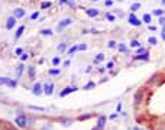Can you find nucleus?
Returning <instances> with one entry per match:
<instances>
[{
    "label": "nucleus",
    "mask_w": 165,
    "mask_h": 130,
    "mask_svg": "<svg viewBox=\"0 0 165 130\" xmlns=\"http://www.w3.org/2000/svg\"><path fill=\"white\" fill-rule=\"evenodd\" d=\"M104 4H106L107 7H110L113 4V0H104Z\"/></svg>",
    "instance_id": "obj_41"
},
{
    "label": "nucleus",
    "mask_w": 165,
    "mask_h": 130,
    "mask_svg": "<svg viewBox=\"0 0 165 130\" xmlns=\"http://www.w3.org/2000/svg\"><path fill=\"white\" fill-rule=\"evenodd\" d=\"M28 121H29V120H28V117H26V116L23 114V113H22V114H19L18 117L15 119V123L18 124L19 127H26V126H28Z\"/></svg>",
    "instance_id": "obj_2"
},
{
    "label": "nucleus",
    "mask_w": 165,
    "mask_h": 130,
    "mask_svg": "<svg viewBox=\"0 0 165 130\" xmlns=\"http://www.w3.org/2000/svg\"><path fill=\"white\" fill-rule=\"evenodd\" d=\"M158 22H159V25L164 26V25H165V16H161V17L158 19Z\"/></svg>",
    "instance_id": "obj_40"
},
{
    "label": "nucleus",
    "mask_w": 165,
    "mask_h": 130,
    "mask_svg": "<svg viewBox=\"0 0 165 130\" xmlns=\"http://www.w3.org/2000/svg\"><path fill=\"white\" fill-rule=\"evenodd\" d=\"M61 123H62V126H70L72 123V120H70V119H61Z\"/></svg>",
    "instance_id": "obj_28"
},
{
    "label": "nucleus",
    "mask_w": 165,
    "mask_h": 130,
    "mask_svg": "<svg viewBox=\"0 0 165 130\" xmlns=\"http://www.w3.org/2000/svg\"><path fill=\"white\" fill-rule=\"evenodd\" d=\"M117 51L119 52H122V54H125V52H128V46H126L125 43H119L117 45Z\"/></svg>",
    "instance_id": "obj_19"
},
{
    "label": "nucleus",
    "mask_w": 165,
    "mask_h": 130,
    "mask_svg": "<svg viewBox=\"0 0 165 130\" xmlns=\"http://www.w3.org/2000/svg\"><path fill=\"white\" fill-rule=\"evenodd\" d=\"M117 2H122V0H117Z\"/></svg>",
    "instance_id": "obj_55"
},
{
    "label": "nucleus",
    "mask_w": 165,
    "mask_h": 130,
    "mask_svg": "<svg viewBox=\"0 0 165 130\" xmlns=\"http://www.w3.org/2000/svg\"><path fill=\"white\" fill-rule=\"evenodd\" d=\"M23 68H25V65H23V64H20V65H18V67H16V78H20V77H22Z\"/></svg>",
    "instance_id": "obj_13"
},
{
    "label": "nucleus",
    "mask_w": 165,
    "mask_h": 130,
    "mask_svg": "<svg viewBox=\"0 0 165 130\" xmlns=\"http://www.w3.org/2000/svg\"><path fill=\"white\" fill-rule=\"evenodd\" d=\"M15 54H16V55H19V56H20V55L23 54V49H22V48H16V49H15Z\"/></svg>",
    "instance_id": "obj_37"
},
{
    "label": "nucleus",
    "mask_w": 165,
    "mask_h": 130,
    "mask_svg": "<svg viewBox=\"0 0 165 130\" xmlns=\"http://www.w3.org/2000/svg\"><path fill=\"white\" fill-rule=\"evenodd\" d=\"M90 32H91V33H96V35H97V33H99V31H96V29H91V31H90Z\"/></svg>",
    "instance_id": "obj_47"
},
{
    "label": "nucleus",
    "mask_w": 165,
    "mask_h": 130,
    "mask_svg": "<svg viewBox=\"0 0 165 130\" xmlns=\"http://www.w3.org/2000/svg\"><path fill=\"white\" fill-rule=\"evenodd\" d=\"M0 84H3V85H7L10 88H15L18 85L16 80H10V78H6V77H0Z\"/></svg>",
    "instance_id": "obj_3"
},
{
    "label": "nucleus",
    "mask_w": 165,
    "mask_h": 130,
    "mask_svg": "<svg viewBox=\"0 0 165 130\" xmlns=\"http://www.w3.org/2000/svg\"><path fill=\"white\" fill-rule=\"evenodd\" d=\"M138 9H140V3H139V2H138V3H133V4H132V6H130V10H132V13H133V12H136Z\"/></svg>",
    "instance_id": "obj_24"
},
{
    "label": "nucleus",
    "mask_w": 165,
    "mask_h": 130,
    "mask_svg": "<svg viewBox=\"0 0 165 130\" xmlns=\"http://www.w3.org/2000/svg\"><path fill=\"white\" fill-rule=\"evenodd\" d=\"M48 74H49V75H59V74H61V71H59V69H56V68H52V69H49V71H48Z\"/></svg>",
    "instance_id": "obj_25"
},
{
    "label": "nucleus",
    "mask_w": 165,
    "mask_h": 130,
    "mask_svg": "<svg viewBox=\"0 0 165 130\" xmlns=\"http://www.w3.org/2000/svg\"><path fill=\"white\" fill-rule=\"evenodd\" d=\"M54 82H49V84H45L44 85V94H47V96H52L54 93Z\"/></svg>",
    "instance_id": "obj_8"
},
{
    "label": "nucleus",
    "mask_w": 165,
    "mask_h": 130,
    "mask_svg": "<svg viewBox=\"0 0 165 130\" xmlns=\"http://www.w3.org/2000/svg\"><path fill=\"white\" fill-rule=\"evenodd\" d=\"M93 2H99V0H93Z\"/></svg>",
    "instance_id": "obj_53"
},
{
    "label": "nucleus",
    "mask_w": 165,
    "mask_h": 130,
    "mask_svg": "<svg viewBox=\"0 0 165 130\" xmlns=\"http://www.w3.org/2000/svg\"><path fill=\"white\" fill-rule=\"evenodd\" d=\"M7 130H15V129H7Z\"/></svg>",
    "instance_id": "obj_52"
},
{
    "label": "nucleus",
    "mask_w": 165,
    "mask_h": 130,
    "mask_svg": "<svg viewBox=\"0 0 165 130\" xmlns=\"http://www.w3.org/2000/svg\"><path fill=\"white\" fill-rule=\"evenodd\" d=\"M106 121H107V117L106 116H100L99 120H97V127H100V129H104V126H106Z\"/></svg>",
    "instance_id": "obj_9"
},
{
    "label": "nucleus",
    "mask_w": 165,
    "mask_h": 130,
    "mask_svg": "<svg viewBox=\"0 0 165 130\" xmlns=\"http://www.w3.org/2000/svg\"><path fill=\"white\" fill-rule=\"evenodd\" d=\"M120 110H122V104H120V103H119V104H117V108H116V111H120Z\"/></svg>",
    "instance_id": "obj_46"
},
{
    "label": "nucleus",
    "mask_w": 165,
    "mask_h": 130,
    "mask_svg": "<svg viewBox=\"0 0 165 130\" xmlns=\"http://www.w3.org/2000/svg\"><path fill=\"white\" fill-rule=\"evenodd\" d=\"M148 42L151 43V45H156L158 43V40H156V38H153V36H151L149 39H148Z\"/></svg>",
    "instance_id": "obj_33"
},
{
    "label": "nucleus",
    "mask_w": 165,
    "mask_h": 130,
    "mask_svg": "<svg viewBox=\"0 0 165 130\" xmlns=\"http://www.w3.org/2000/svg\"><path fill=\"white\" fill-rule=\"evenodd\" d=\"M58 51H59V52H65V51H67V45H65V43H59V45H58Z\"/></svg>",
    "instance_id": "obj_26"
},
{
    "label": "nucleus",
    "mask_w": 165,
    "mask_h": 130,
    "mask_svg": "<svg viewBox=\"0 0 165 130\" xmlns=\"http://www.w3.org/2000/svg\"><path fill=\"white\" fill-rule=\"evenodd\" d=\"M93 130H101V129H100V127H97V126H96V127H93Z\"/></svg>",
    "instance_id": "obj_50"
},
{
    "label": "nucleus",
    "mask_w": 165,
    "mask_h": 130,
    "mask_svg": "<svg viewBox=\"0 0 165 130\" xmlns=\"http://www.w3.org/2000/svg\"><path fill=\"white\" fill-rule=\"evenodd\" d=\"M28 75H29L31 80H33V78L36 77V72H35V67H33V65H31V67L28 68Z\"/></svg>",
    "instance_id": "obj_15"
},
{
    "label": "nucleus",
    "mask_w": 165,
    "mask_h": 130,
    "mask_svg": "<svg viewBox=\"0 0 165 130\" xmlns=\"http://www.w3.org/2000/svg\"><path fill=\"white\" fill-rule=\"evenodd\" d=\"M29 108H32V110H36V111H44V110H45L44 107H36V105H29Z\"/></svg>",
    "instance_id": "obj_32"
},
{
    "label": "nucleus",
    "mask_w": 165,
    "mask_h": 130,
    "mask_svg": "<svg viewBox=\"0 0 165 130\" xmlns=\"http://www.w3.org/2000/svg\"><path fill=\"white\" fill-rule=\"evenodd\" d=\"M142 20L145 22V23H148V25H149L151 20H152V15H149V13H145V15H143V17H142Z\"/></svg>",
    "instance_id": "obj_21"
},
{
    "label": "nucleus",
    "mask_w": 165,
    "mask_h": 130,
    "mask_svg": "<svg viewBox=\"0 0 165 130\" xmlns=\"http://www.w3.org/2000/svg\"><path fill=\"white\" fill-rule=\"evenodd\" d=\"M52 33L54 32L51 31V29H42V31H41V35H48V36H51Z\"/></svg>",
    "instance_id": "obj_27"
},
{
    "label": "nucleus",
    "mask_w": 165,
    "mask_h": 130,
    "mask_svg": "<svg viewBox=\"0 0 165 130\" xmlns=\"http://www.w3.org/2000/svg\"><path fill=\"white\" fill-rule=\"evenodd\" d=\"M94 87H96V82H94V81H90V82H87L84 87H83V90L88 91V90H93Z\"/></svg>",
    "instance_id": "obj_17"
},
{
    "label": "nucleus",
    "mask_w": 165,
    "mask_h": 130,
    "mask_svg": "<svg viewBox=\"0 0 165 130\" xmlns=\"http://www.w3.org/2000/svg\"><path fill=\"white\" fill-rule=\"evenodd\" d=\"M28 58H29V55H28V54H22V55H20V59H22V61H26Z\"/></svg>",
    "instance_id": "obj_43"
},
{
    "label": "nucleus",
    "mask_w": 165,
    "mask_h": 130,
    "mask_svg": "<svg viewBox=\"0 0 165 130\" xmlns=\"http://www.w3.org/2000/svg\"><path fill=\"white\" fill-rule=\"evenodd\" d=\"M145 52H146V49H145L143 46H139V48H138V51H136L138 55H140V54H145Z\"/></svg>",
    "instance_id": "obj_35"
},
{
    "label": "nucleus",
    "mask_w": 165,
    "mask_h": 130,
    "mask_svg": "<svg viewBox=\"0 0 165 130\" xmlns=\"http://www.w3.org/2000/svg\"><path fill=\"white\" fill-rule=\"evenodd\" d=\"M77 90H78L77 87H65V88H64L61 93H59V96H61V97H67L68 94L74 93V91H77Z\"/></svg>",
    "instance_id": "obj_7"
},
{
    "label": "nucleus",
    "mask_w": 165,
    "mask_h": 130,
    "mask_svg": "<svg viewBox=\"0 0 165 130\" xmlns=\"http://www.w3.org/2000/svg\"><path fill=\"white\" fill-rule=\"evenodd\" d=\"M130 46H132V48H139V46H140V42L135 39V40H132V42H130Z\"/></svg>",
    "instance_id": "obj_31"
},
{
    "label": "nucleus",
    "mask_w": 165,
    "mask_h": 130,
    "mask_svg": "<svg viewBox=\"0 0 165 130\" xmlns=\"http://www.w3.org/2000/svg\"><path fill=\"white\" fill-rule=\"evenodd\" d=\"M86 13H87L88 17H96V16H99V10L97 9H87Z\"/></svg>",
    "instance_id": "obj_11"
},
{
    "label": "nucleus",
    "mask_w": 165,
    "mask_h": 130,
    "mask_svg": "<svg viewBox=\"0 0 165 130\" xmlns=\"http://www.w3.org/2000/svg\"><path fill=\"white\" fill-rule=\"evenodd\" d=\"M133 130H143V129H140V127H138V126H136V127H133Z\"/></svg>",
    "instance_id": "obj_49"
},
{
    "label": "nucleus",
    "mask_w": 165,
    "mask_h": 130,
    "mask_svg": "<svg viewBox=\"0 0 165 130\" xmlns=\"http://www.w3.org/2000/svg\"><path fill=\"white\" fill-rule=\"evenodd\" d=\"M61 64V58H59V56H55V58H52V65H59Z\"/></svg>",
    "instance_id": "obj_30"
},
{
    "label": "nucleus",
    "mask_w": 165,
    "mask_h": 130,
    "mask_svg": "<svg viewBox=\"0 0 165 130\" xmlns=\"http://www.w3.org/2000/svg\"><path fill=\"white\" fill-rule=\"evenodd\" d=\"M106 19H107L109 22H115V20H116L115 15H112V13H106Z\"/></svg>",
    "instance_id": "obj_29"
},
{
    "label": "nucleus",
    "mask_w": 165,
    "mask_h": 130,
    "mask_svg": "<svg viewBox=\"0 0 165 130\" xmlns=\"http://www.w3.org/2000/svg\"><path fill=\"white\" fill-rule=\"evenodd\" d=\"M91 117V114H86V116H80L78 117V120H87V119H90Z\"/></svg>",
    "instance_id": "obj_39"
},
{
    "label": "nucleus",
    "mask_w": 165,
    "mask_h": 130,
    "mask_svg": "<svg viewBox=\"0 0 165 130\" xmlns=\"http://www.w3.org/2000/svg\"><path fill=\"white\" fill-rule=\"evenodd\" d=\"M38 17H39V12H33L31 15V20H36Z\"/></svg>",
    "instance_id": "obj_34"
},
{
    "label": "nucleus",
    "mask_w": 165,
    "mask_h": 130,
    "mask_svg": "<svg viewBox=\"0 0 165 130\" xmlns=\"http://www.w3.org/2000/svg\"><path fill=\"white\" fill-rule=\"evenodd\" d=\"M51 6H52L51 2H42V3H41V7H42V9H49Z\"/></svg>",
    "instance_id": "obj_23"
},
{
    "label": "nucleus",
    "mask_w": 165,
    "mask_h": 130,
    "mask_svg": "<svg viewBox=\"0 0 165 130\" xmlns=\"http://www.w3.org/2000/svg\"><path fill=\"white\" fill-rule=\"evenodd\" d=\"M32 93L35 94V96H41V94L44 93V85L41 82H36L33 87H32Z\"/></svg>",
    "instance_id": "obj_5"
},
{
    "label": "nucleus",
    "mask_w": 165,
    "mask_h": 130,
    "mask_svg": "<svg viewBox=\"0 0 165 130\" xmlns=\"http://www.w3.org/2000/svg\"><path fill=\"white\" fill-rule=\"evenodd\" d=\"M87 49V45H86V43H80V45H78V51H86Z\"/></svg>",
    "instance_id": "obj_36"
},
{
    "label": "nucleus",
    "mask_w": 165,
    "mask_h": 130,
    "mask_svg": "<svg viewBox=\"0 0 165 130\" xmlns=\"http://www.w3.org/2000/svg\"><path fill=\"white\" fill-rule=\"evenodd\" d=\"M148 29H149V31H156V26H152V25H149V26H148Z\"/></svg>",
    "instance_id": "obj_45"
},
{
    "label": "nucleus",
    "mask_w": 165,
    "mask_h": 130,
    "mask_svg": "<svg viewBox=\"0 0 165 130\" xmlns=\"http://www.w3.org/2000/svg\"><path fill=\"white\" fill-rule=\"evenodd\" d=\"M161 3H162V4H165V0H161Z\"/></svg>",
    "instance_id": "obj_51"
},
{
    "label": "nucleus",
    "mask_w": 165,
    "mask_h": 130,
    "mask_svg": "<svg viewBox=\"0 0 165 130\" xmlns=\"http://www.w3.org/2000/svg\"><path fill=\"white\" fill-rule=\"evenodd\" d=\"M152 15L153 16H158V17H161V16H165V13H164V10L162 9H155L152 12Z\"/></svg>",
    "instance_id": "obj_22"
},
{
    "label": "nucleus",
    "mask_w": 165,
    "mask_h": 130,
    "mask_svg": "<svg viewBox=\"0 0 165 130\" xmlns=\"http://www.w3.org/2000/svg\"><path fill=\"white\" fill-rule=\"evenodd\" d=\"M113 67H115V62H113V61L107 62V65H106V68H107V69H113Z\"/></svg>",
    "instance_id": "obj_38"
},
{
    "label": "nucleus",
    "mask_w": 165,
    "mask_h": 130,
    "mask_svg": "<svg viewBox=\"0 0 165 130\" xmlns=\"http://www.w3.org/2000/svg\"><path fill=\"white\" fill-rule=\"evenodd\" d=\"M143 100V91H138L136 96H135V104H139Z\"/></svg>",
    "instance_id": "obj_16"
},
{
    "label": "nucleus",
    "mask_w": 165,
    "mask_h": 130,
    "mask_svg": "<svg viewBox=\"0 0 165 130\" xmlns=\"http://www.w3.org/2000/svg\"><path fill=\"white\" fill-rule=\"evenodd\" d=\"M72 23V19H70V17H67V19H62V20L59 22L58 25H56V31L58 32H62L65 28H68L70 25Z\"/></svg>",
    "instance_id": "obj_1"
},
{
    "label": "nucleus",
    "mask_w": 165,
    "mask_h": 130,
    "mask_svg": "<svg viewBox=\"0 0 165 130\" xmlns=\"http://www.w3.org/2000/svg\"><path fill=\"white\" fill-rule=\"evenodd\" d=\"M13 16H15L16 19H20L25 16V10L20 9V7H18V9H15V12H13Z\"/></svg>",
    "instance_id": "obj_10"
},
{
    "label": "nucleus",
    "mask_w": 165,
    "mask_h": 130,
    "mask_svg": "<svg viewBox=\"0 0 165 130\" xmlns=\"http://www.w3.org/2000/svg\"><path fill=\"white\" fill-rule=\"evenodd\" d=\"M104 58H106L104 54H99V55H96V58H94V64H99V62L104 61Z\"/></svg>",
    "instance_id": "obj_18"
},
{
    "label": "nucleus",
    "mask_w": 165,
    "mask_h": 130,
    "mask_svg": "<svg viewBox=\"0 0 165 130\" xmlns=\"http://www.w3.org/2000/svg\"><path fill=\"white\" fill-rule=\"evenodd\" d=\"M77 51H78V45H74V46H72V48H70V49L67 51V55L72 56V55H74L75 52H77Z\"/></svg>",
    "instance_id": "obj_20"
},
{
    "label": "nucleus",
    "mask_w": 165,
    "mask_h": 130,
    "mask_svg": "<svg viewBox=\"0 0 165 130\" xmlns=\"http://www.w3.org/2000/svg\"><path fill=\"white\" fill-rule=\"evenodd\" d=\"M70 2H74V0H70Z\"/></svg>",
    "instance_id": "obj_54"
},
{
    "label": "nucleus",
    "mask_w": 165,
    "mask_h": 130,
    "mask_svg": "<svg viewBox=\"0 0 165 130\" xmlns=\"http://www.w3.org/2000/svg\"><path fill=\"white\" fill-rule=\"evenodd\" d=\"M128 22L130 23L132 26H140V25H142V20H140V19H138L136 16H135V13H130V15H129Z\"/></svg>",
    "instance_id": "obj_4"
},
{
    "label": "nucleus",
    "mask_w": 165,
    "mask_h": 130,
    "mask_svg": "<svg viewBox=\"0 0 165 130\" xmlns=\"http://www.w3.org/2000/svg\"><path fill=\"white\" fill-rule=\"evenodd\" d=\"M161 38H162V39L165 40V25L162 26V31H161Z\"/></svg>",
    "instance_id": "obj_42"
},
{
    "label": "nucleus",
    "mask_w": 165,
    "mask_h": 130,
    "mask_svg": "<svg viewBox=\"0 0 165 130\" xmlns=\"http://www.w3.org/2000/svg\"><path fill=\"white\" fill-rule=\"evenodd\" d=\"M109 48H116V40H110L109 42Z\"/></svg>",
    "instance_id": "obj_44"
},
{
    "label": "nucleus",
    "mask_w": 165,
    "mask_h": 130,
    "mask_svg": "<svg viewBox=\"0 0 165 130\" xmlns=\"http://www.w3.org/2000/svg\"><path fill=\"white\" fill-rule=\"evenodd\" d=\"M25 31H26L25 25L19 26V28H18V31H16V35H15V38H16V39H19V38H20V36H22V35H23V32H25Z\"/></svg>",
    "instance_id": "obj_14"
},
{
    "label": "nucleus",
    "mask_w": 165,
    "mask_h": 130,
    "mask_svg": "<svg viewBox=\"0 0 165 130\" xmlns=\"http://www.w3.org/2000/svg\"><path fill=\"white\" fill-rule=\"evenodd\" d=\"M15 25H16V17L15 16H10V17L6 19V29L7 31H12V29L15 28Z\"/></svg>",
    "instance_id": "obj_6"
},
{
    "label": "nucleus",
    "mask_w": 165,
    "mask_h": 130,
    "mask_svg": "<svg viewBox=\"0 0 165 130\" xmlns=\"http://www.w3.org/2000/svg\"><path fill=\"white\" fill-rule=\"evenodd\" d=\"M135 59H139V61H148L149 59V52H145V54H140V55H136L135 56Z\"/></svg>",
    "instance_id": "obj_12"
},
{
    "label": "nucleus",
    "mask_w": 165,
    "mask_h": 130,
    "mask_svg": "<svg viewBox=\"0 0 165 130\" xmlns=\"http://www.w3.org/2000/svg\"><path fill=\"white\" fill-rule=\"evenodd\" d=\"M59 3H68V0H59Z\"/></svg>",
    "instance_id": "obj_48"
}]
</instances>
